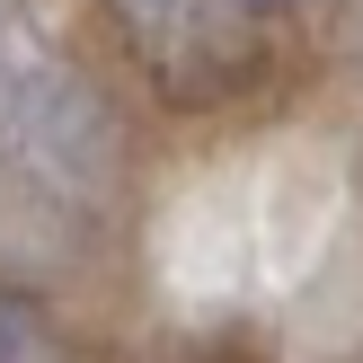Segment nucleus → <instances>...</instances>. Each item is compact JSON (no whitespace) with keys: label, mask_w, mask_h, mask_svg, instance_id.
Masks as SVG:
<instances>
[{"label":"nucleus","mask_w":363,"mask_h":363,"mask_svg":"<svg viewBox=\"0 0 363 363\" xmlns=\"http://www.w3.org/2000/svg\"><path fill=\"white\" fill-rule=\"evenodd\" d=\"M0 363H71L53 311L35 293H9V284H0Z\"/></svg>","instance_id":"nucleus-3"},{"label":"nucleus","mask_w":363,"mask_h":363,"mask_svg":"<svg viewBox=\"0 0 363 363\" xmlns=\"http://www.w3.org/2000/svg\"><path fill=\"white\" fill-rule=\"evenodd\" d=\"M133 9V35L142 53H151L169 80H222L230 62H240V45L266 27L275 9H293V0H124Z\"/></svg>","instance_id":"nucleus-2"},{"label":"nucleus","mask_w":363,"mask_h":363,"mask_svg":"<svg viewBox=\"0 0 363 363\" xmlns=\"http://www.w3.org/2000/svg\"><path fill=\"white\" fill-rule=\"evenodd\" d=\"M89 151H98V116L80 106V80L35 62V45L0 35V169L62 195Z\"/></svg>","instance_id":"nucleus-1"}]
</instances>
